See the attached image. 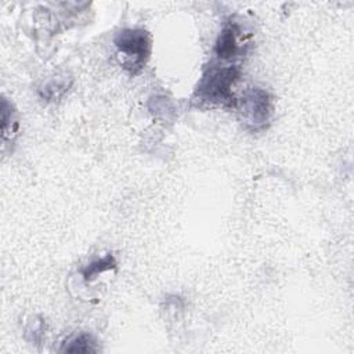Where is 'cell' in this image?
<instances>
[{
  "mask_svg": "<svg viewBox=\"0 0 354 354\" xmlns=\"http://www.w3.org/2000/svg\"><path fill=\"white\" fill-rule=\"evenodd\" d=\"M238 76L239 71L236 66H212L202 76L196 93L206 101L235 106L238 101L232 94V84Z\"/></svg>",
  "mask_w": 354,
  "mask_h": 354,
  "instance_id": "1",
  "label": "cell"
},
{
  "mask_svg": "<svg viewBox=\"0 0 354 354\" xmlns=\"http://www.w3.org/2000/svg\"><path fill=\"white\" fill-rule=\"evenodd\" d=\"M241 104L243 119L252 129H263L270 120L272 106L267 91L261 88H252L241 100Z\"/></svg>",
  "mask_w": 354,
  "mask_h": 354,
  "instance_id": "3",
  "label": "cell"
},
{
  "mask_svg": "<svg viewBox=\"0 0 354 354\" xmlns=\"http://www.w3.org/2000/svg\"><path fill=\"white\" fill-rule=\"evenodd\" d=\"M95 350H97L95 342L93 340V337L90 335H86V333H82V335L73 337L62 348V351H68V353H91Z\"/></svg>",
  "mask_w": 354,
  "mask_h": 354,
  "instance_id": "6",
  "label": "cell"
},
{
  "mask_svg": "<svg viewBox=\"0 0 354 354\" xmlns=\"http://www.w3.org/2000/svg\"><path fill=\"white\" fill-rule=\"evenodd\" d=\"M115 266H116V261H115L113 256H112V254H106V256H104V257H101V259L94 260L93 263H90V264L82 271V274H83V277H84L86 281H91V279H94L98 274L115 268Z\"/></svg>",
  "mask_w": 354,
  "mask_h": 354,
  "instance_id": "5",
  "label": "cell"
},
{
  "mask_svg": "<svg viewBox=\"0 0 354 354\" xmlns=\"http://www.w3.org/2000/svg\"><path fill=\"white\" fill-rule=\"evenodd\" d=\"M241 46L238 43V28L236 25H227L218 35L216 41V55L220 59H232L238 55Z\"/></svg>",
  "mask_w": 354,
  "mask_h": 354,
  "instance_id": "4",
  "label": "cell"
},
{
  "mask_svg": "<svg viewBox=\"0 0 354 354\" xmlns=\"http://www.w3.org/2000/svg\"><path fill=\"white\" fill-rule=\"evenodd\" d=\"M115 44L126 57V68H141L151 54L149 35L142 29H123L115 37Z\"/></svg>",
  "mask_w": 354,
  "mask_h": 354,
  "instance_id": "2",
  "label": "cell"
}]
</instances>
